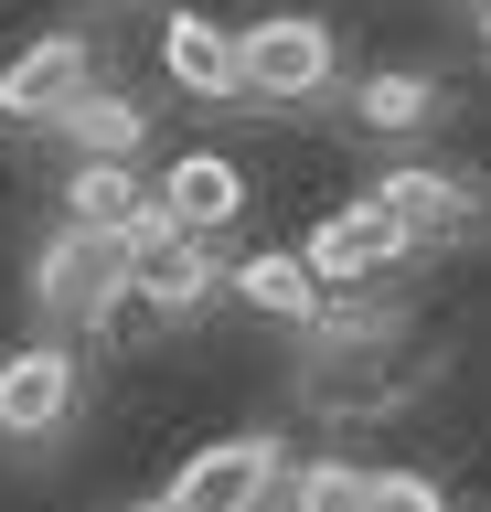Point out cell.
Segmentation results:
<instances>
[{
  "instance_id": "obj_1",
  "label": "cell",
  "mask_w": 491,
  "mask_h": 512,
  "mask_svg": "<svg viewBox=\"0 0 491 512\" xmlns=\"http://www.w3.org/2000/svg\"><path fill=\"white\" fill-rule=\"evenodd\" d=\"M342 86V32L321 11H267V22L235 32V96L257 107H310V96Z\"/></svg>"
},
{
  "instance_id": "obj_2",
  "label": "cell",
  "mask_w": 491,
  "mask_h": 512,
  "mask_svg": "<svg viewBox=\"0 0 491 512\" xmlns=\"http://www.w3.org/2000/svg\"><path fill=\"white\" fill-rule=\"evenodd\" d=\"M118 310H129V256H118V235L54 224L33 246V320L43 331H107Z\"/></svg>"
},
{
  "instance_id": "obj_3",
  "label": "cell",
  "mask_w": 491,
  "mask_h": 512,
  "mask_svg": "<svg viewBox=\"0 0 491 512\" xmlns=\"http://www.w3.org/2000/svg\"><path fill=\"white\" fill-rule=\"evenodd\" d=\"M278 470H289V438H278V427H235V438L193 448V459L171 470L161 502L171 512H267L278 502Z\"/></svg>"
},
{
  "instance_id": "obj_4",
  "label": "cell",
  "mask_w": 491,
  "mask_h": 512,
  "mask_svg": "<svg viewBox=\"0 0 491 512\" xmlns=\"http://www.w3.org/2000/svg\"><path fill=\"white\" fill-rule=\"evenodd\" d=\"M75 395H86V363H75L65 331H43V342L0 352V438L11 448H43L75 427Z\"/></svg>"
},
{
  "instance_id": "obj_5",
  "label": "cell",
  "mask_w": 491,
  "mask_h": 512,
  "mask_svg": "<svg viewBox=\"0 0 491 512\" xmlns=\"http://www.w3.org/2000/svg\"><path fill=\"white\" fill-rule=\"evenodd\" d=\"M299 267L321 278V299H342V288H374L385 267H406V235H395V214L374 192H353V203H331V214L299 235Z\"/></svg>"
},
{
  "instance_id": "obj_6",
  "label": "cell",
  "mask_w": 491,
  "mask_h": 512,
  "mask_svg": "<svg viewBox=\"0 0 491 512\" xmlns=\"http://www.w3.org/2000/svg\"><path fill=\"white\" fill-rule=\"evenodd\" d=\"M86 86H97V43L86 32H33L0 64V128H54Z\"/></svg>"
},
{
  "instance_id": "obj_7",
  "label": "cell",
  "mask_w": 491,
  "mask_h": 512,
  "mask_svg": "<svg viewBox=\"0 0 491 512\" xmlns=\"http://www.w3.org/2000/svg\"><path fill=\"white\" fill-rule=\"evenodd\" d=\"M374 203L395 214L406 256H427V246H459V235L481 224V192L459 182V171H438V160H395L385 182H374Z\"/></svg>"
},
{
  "instance_id": "obj_8",
  "label": "cell",
  "mask_w": 491,
  "mask_h": 512,
  "mask_svg": "<svg viewBox=\"0 0 491 512\" xmlns=\"http://www.w3.org/2000/svg\"><path fill=\"white\" fill-rule=\"evenodd\" d=\"M150 192H161V214L182 224V235H225V224H246V203H257V182H246L225 150H171V171H150Z\"/></svg>"
},
{
  "instance_id": "obj_9",
  "label": "cell",
  "mask_w": 491,
  "mask_h": 512,
  "mask_svg": "<svg viewBox=\"0 0 491 512\" xmlns=\"http://www.w3.org/2000/svg\"><path fill=\"white\" fill-rule=\"evenodd\" d=\"M161 75H171V96H193V107H246V96H235V32L214 22V11H171L161 22Z\"/></svg>"
},
{
  "instance_id": "obj_10",
  "label": "cell",
  "mask_w": 491,
  "mask_h": 512,
  "mask_svg": "<svg viewBox=\"0 0 491 512\" xmlns=\"http://www.w3.org/2000/svg\"><path fill=\"white\" fill-rule=\"evenodd\" d=\"M214 288H225V267L203 256V235H161L150 256H129V310L150 320H193Z\"/></svg>"
},
{
  "instance_id": "obj_11",
  "label": "cell",
  "mask_w": 491,
  "mask_h": 512,
  "mask_svg": "<svg viewBox=\"0 0 491 512\" xmlns=\"http://www.w3.org/2000/svg\"><path fill=\"white\" fill-rule=\"evenodd\" d=\"M438 118H449V86H438L427 64H385V75L353 86V128L363 139H427Z\"/></svg>"
},
{
  "instance_id": "obj_12",
  "label": "cell",
  "mask_w": 491,
  "mask_h": 512,
  "mask_svg": "<svg viewBox=\"0 0 491 512\" xmlns=\"http://www.w3.org/2000/svg\"><path fill=\"white\" fill-rule=\"evenodd\" d=\"M225 288H235L257 320H289V331H310V320H321V278L299 267V246H257V256H235Z\"/></svg>"
},
{
  "instance_id": "obj_13",
  "label": "cell",
  "mask_w": 491,
  "mask_h": 512,
  "mask_svg": "<svg viewBox=\"0 0 491 512\" xmlns=\"http://www.w3.org/2000/svg\"><path fill=\"white\" fill-rule=\"evenodd\" d=\"M54 139H65L75 160H139V150H150V107H139V96H118V86L97 75V86L54 118Z\"/></svg>"
},
{
  "instance_id": "obj_14",
  "label": "cell",
  "mask_w": 491,
  "mask_h": 512,
  "mask_svg": "<svg viewBox=\"0 0 491 512\" xmlns=\"http://www.w3.org/2000/svg\"><path fill=\"white\" fill-rule=\"evenodd\" d=\"M139 203H150V171L139 160H75L65 171V224H86V235H118Z\"/></svg>"
},
{
  "instance_id": "obj_15",
  "label": "cell",
  "mask_w": 491,
  "mask_h": 512,
  "mask_svg": "<svg viewBox=\"0 0 491 512\" xmlns=\"http://www.w3.org/2000/svg\"><path fill=\"white\" fill-rule=\"evenodd\" d=\"M278 512H363V470L353 459H299V470H278Z\"/></svg>"
},
{
  "instance_id": "obj_16",
  "label": "cell",
  "mask_w": 491,
  "mask_h": 512,
  "mask_svg": "<svg viewBox=\"0 0 491 512\" xmlns=\"http://www.w3.org/2000/svg\"><path fill=\"white\" fill-rule=\"evenodd\" d=\"M363 512H449V491L427 470H363Z\"/></svg>"
},
{
  "instance_id": "obj_17",
  "label": "cell",
  "mask_w": 491,
  "mask_h": 512,
  "mask_svg": "<svg viewBox=\"0 0 491 512\" xmlns=\"http://www.w3.org/2000/svg\"><path fill=\"white\" fill-rule=\"evenodd\" d=\"M470 43H481V64H491V0H470Z\"/></svg>"
},
{
  "instance_id": "obj_18",
  "label": "cell",
  "mask_w": 491,
  "mask_h": 512,
  "mask_svg": "<svg viewBox=\"0 0 491 512\" xmlns=\"http://www.w3.org/2000/svg\"><path fill=\"white\" fill-rule=\"evenodd\" d=\"M129 512H171V502H129Z\"/></svg>"
}]
</instances>
